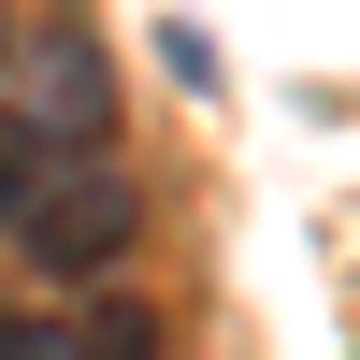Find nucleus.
Listing matches in <instances>:
<instances>
[{
  "label": "nucleus",
  "instance_id": "f257e3e1",
  "mask_svg": "<svg viewBox=\"0 0 360 360\" xmlns=\"http://www.w3.org/2000/svg\"><path fill=\"white\" fill-rule=\"evenodd\" d=\"M130 231H144V188H130V159H58L44 188H29V217H15V259L44 288H101L115 259H130Z\"/></svg>",
  "mask_w": 360,
  "mask_h": 360
},
{
  "label": "nucleus",
  "instance_id": "f03ea898",
  "mask_svg": "<svg viewBox=\"0 0 360 360\" xmlns=\"http://www.w3.org/2000/svg\"><path fill=\"white\" fill-rule=\"evenodd\" d=\"M15 58H29V130H44L58 159H101L115 144V72H101V44H86V15L15 29Z\"/></svg>",
  "mask_w": 360,
  "mask_h": 360
},
{
  "label": "nucleus",
  "instance_id": "7ed1b4c3",
  "mask_svg": "<svg viewBox=\"0 0 360 360\" xmlns=\"http://www.w3.org/2000/svg\"><path fill=\"white\" fill-rule=\"evenodd\" d=\"M72 346H86V360H173V317L144 303V288H101V303L72 317Z\"/></svg>",
  "mask_w": 360,
  "mask_h": 360
},
{
  "label": "nucleus",
  "instance_id": "20e7f679",
  "mask_svg": "<svg viewBox=\"0 0 360 360\" xmlns=\"http://www.w3.org/2000/svg\"><path fill=\"white\" fill-rule=\"evenodd\" d=\"M44 173H58V144L29 130V115H0V231L29 217V188H44Z\"/></svg>",
  "mask_w": 360,
  "mask_h": 360
},
{
  "label": "nucleus",
  "instance_id": "39448f33",
  "mask_svg": "<svg viewBox=\"0 0 360 360\" xmlns=\"http://www.w3.org/2000/svg\"><path fill=\"white\" fill-rule=\"evenodd\" d=\"M159 72H173V86H188V101H217V86H231V58H217V44H202V29H188V15H173V29H159Z\"/></svg>",
  "mask_w": 360,
  "mask_h": 360
},
{
  "label": "nucleus",
  "instance_id": "423d86ee",
  "mask_svg": "<svg viewBox=\"0 0 360 360\" xmlns=\"http://www.w3.org/2000/svg\"><path fill=\"white\" fill-rule=\"evenodd\" d=\"M0 360H86V346H72V317H15V332H0Z\"/></svg>",
  "mask_w": 360,
  "mask_h": 360
},
{
  "label": "nucleus",
  "instance_id": "0eeeda50",
  "mask_svg": "<svg viewBox=\"0 0 360 360\" xmlns=\"http://www.w3.org/2000/svg\"><path fill=\"white\" fill-rule=\"evenodd\" d=\"M0 72H15V15H0Z\"/></svg>",
  "mask_w": 360,
  "mask_h": 360
}]
</instances>
